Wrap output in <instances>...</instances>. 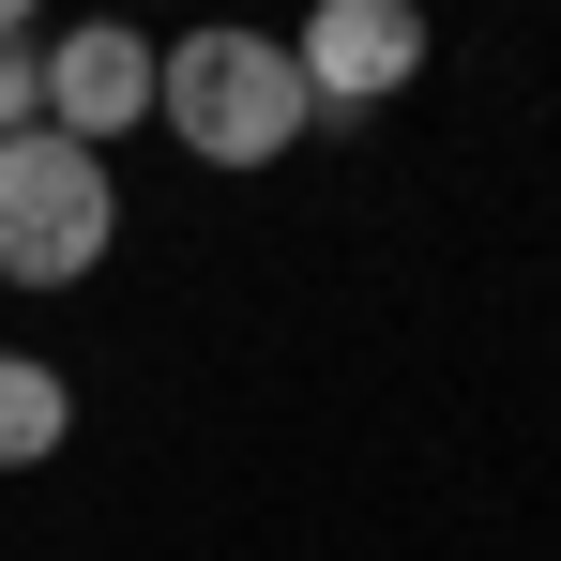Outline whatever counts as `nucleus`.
<instances>
[{"label": "nucleus", "instance_id": "nucleus-1", "mask_svg": "<svg viewBox=\"0 0 561 561\" xmlns=\"http://www.w3.org/2000/svg\"><path fill=\"white\" fill-rule=\"evenodd\" d=\"M152 122L197 168H274L288 137H319V92L274 31H183V46H152Z\"/></svg>", "mask_w": 561, "mask_h": 561}, {"label": "nucleus", "instance_id": "nucleus-2", "mask_svg": "<svg viewBox=\"0 0 561 561\" xmlns=\"http://www.w3.org/2000/svg\"><path fill=\"white\" fill-rule=\"evenodd\" d=\"M122 243V197H106V152H77V137H0V274L15 288H77Z\"/></svg>", "mask_w": 561, "mask_h": 561}, {"label": "nucleus", "instance_id": "nucleus-3", "mask_svg": "<svg viewBox=\"0 0 561 561\" xmlns=\"http://www.w3.org/2000/svg\"><path fill=\"white\" fill-rule=\"evenodd\" d=\"M288 61H304L319 122H350V106H394L425 77V15H410V0H319V15L288 31Z\"/></svg>", "mask_w": 561, "mask_h": 561}, {"label": "nucleus", "instance_id": "nucleus-4", "mask_svg": "<svg viewBox=\"0 0 561 561\" xmlns=\"http://www.w3.org/2000/svg\"><path fill=\"white\" fill-rule=\"evenodd\" d=\"M152 122V31H122V15H77V31H46V137H137Z\"/></svg>", "mask_w": 561, "mask_h": 561}, {"label": "nucleus", "instance_id": "nucleus-5", "mask_svg": "<svg viewBox=\"0 0 561 561\" xmlns=\"http://www.w3.org/2000/svg\"><path fill=\"white\" fill-rule=\"evenodd\" d=\"M61 440H77V394H61V365L0 350V470H46Z\"/></svg>", "mask_w": 561, "mask_h": 561}, {"label": "nucleus", "instance_id": "nucleus-6", "mask_svg": "<svg viewBox=\"0 0 561 561\" xmlns=\"http://www.w3.org/2000/svg\"><path fill=\"white\" fill-rule=\"evenodd\" d=\"M31 122H46V31L0 0V137H31Z\"/></svg>", "mask_w": 561, "mask_h": 561}]
</instances>
